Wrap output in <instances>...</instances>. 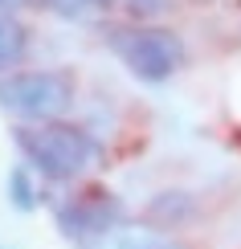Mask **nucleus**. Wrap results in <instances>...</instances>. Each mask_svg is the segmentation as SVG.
Listing matches in <instances>:
<instances>
[{
    "instance_id": "obj_1",
    "label": "nucleus",
    "mask_w": 241,
    "mask_h": 249,
    "mask_svg": "<svg viewBox=\"0 0 241 249\" xmlns=\"http://www.w3.org/2000/svg\"><path fill=\"white\" fill-rule=\"evenodd\" d=\"M13 147L20 151V160L33 172H41L54 184H74L82 180L94 160L102 155L98 139L86 127H74L66 119L54 123H17L13 127Z\"/></svg>"
},
{
    "instance_id": "obj_2",
    "label": "nucleus",
    "mask_w": 241,
    "mask_h": 249,
    "mask_svg": "<svg viewBox=\"0 0 241 249\" xmlns=\"http://www.w3.org/2000/svg\"><path fill=\"white\" fill-rule=\"evenodd\" d=\"M74 107V78L66 70H13L0 74V110L20 123H54Z\"/></svg>"
},
{
    "instance_id": "obj_3",
    "label": "nucleus",
    "mask_w": 241,
    "mask_h": 249,
    "mask_svg": "<svg viewBox=\"0 0 241 249\" xmlns=\"http://www.w3.org/2000/svg\"><path fill=\"white\" fill-rule=\"evenodd\" d=\"M107 45L135 78L151 82V86L167 82L184 61V41L176 37L172 29L139 25V20H135V25H111L107 29Z\"/></svg>"
},
{
    "instance_id": "obj_4",
    "label": "nucleus",
    "mask_w": 241,
    "mask_h": 249,
    "mask_svg": "<svg viewBox=\"0 0 241 249\" xmlns=\"http://www.w3.org/2000/svg\"><path fill=\"white\" fill-rule=\"evenodd\" d=\"M54 216L70 241H90V237H107L119 229L123 209L111 192H82V196H66L54 209Z\"/></svg>"
},
{
    "instance_id": "obj_5",
    "label": "nucleus",
    "mask_w": 241,
    "mask_h": 249,
    "mask_svg": "<svg viewBox=\"0 0 241 249\" xmlns=\"http://www.w3.org/2000/svg\"><path fill=\"white\" fill-rule=\"evenodd\" d=\"M29 53V29L13 13H0V74H13Z\"/></svg>"
},
{
    "instance_id": "obj_6",
    "label": "nucleus",
    "mask_w": 241,
    "mask_h": 249,
    "mask_svg": "<svg viewBox=\"0 0 241 249\" xmlns=\"http://www.w3.org/2000/svg\"><path fill=\"white\" fill-rule=\"evenodd\" d=\"M148 216L176 229V225H184V221L196 216V196H188V192H155L151 204H148Z\"/></svg>"
},
{
    "instance_id": "obj_7",
    "label": "nucleus",
    "mask_w": 241,
    "mask_h": 249,
    "mask_svg": "<svg viewBox=\"0 0 241 249\" xmlns=\"http://www.w3.org/2000/svg\"><path fill=\"white\" fill-rule=\"evenodd\" d=\"M4 192H8V204H13L17 213H33L37 204H41V192H37V184H33V168H29V163H17V168L8 172Z\"/></svg>"
},
{
    "instance_id": "obj_8",
    "label": "nucleus",
    "mask_w": 241,
    "mask_h": 249,
    "mask_svg": "<svg viewBox=\"0 0 241 249\" xmlns=\"http://www.w3.org/2000/svg\"><path fill=\"white\" fill-rule=\"evenodd\" d=\"M111 249H184L176 237H167L160 229H139V225H131V229H114L111 233Z\"/></svg>"
},
{
    "instance_id": "obj_9",
    "label": "nucleus",
    "mask_w": 241,
    "mask_h": 249,
    "mask_svg": "<svg viewBox=\"0 0 241 249\" xmlns=\"http://www.w3.org/2000/svg\"><path fill=\"white\" fill-rule=\"evenodd\" d=\"M33 4L49 8V13H57V17H66V20H82L90 8H102V0H33Z\"/></svg>"
},
{
    "instance_id": "obj_10",
    "label": "nucleus",
    "mask_w": 241,
    "mask_h": 249,
    "mask_svg": "<svg viewBox=\"0 0 241 249\" xmlns=\"http://www.w3.org/2000/svg\"><path fill=\"white\" fill-rule=\"evenodd\" d=\"M114 4H119L131 20H155V17H164L167 8H172V0H114Z\"/></svg>"
},
{
    "instance_id": "obj_11",
    "label": "nucleus",
    "mask_w": 241,
    "mask_h": 249,
    "mask_svg": "<svg viewBox=\"0 0 241 249\" xmlns=\"http://www.w3.org/2000/svg\"><path fill=\"white\" fill-rule=\"evenodd\" d=\"M20 4H33V0H0V13H13V8H20Z\"/></svg>"
},
{
    "instance_id": "obj_12",
    "label": "nucleus",
    "mask_w": 241,
    "mask_h": 249,
    "mask_svg": "<svg viewBox=\"0 0 241 249\" xmlns=\"http://www.w3.org/2000/svg\"><path fill=\"white\" fill-rule=\"evenodd\" d=\"M107 4H114V0H102V8H107Z\"/></svg>"
}]
</instances>
